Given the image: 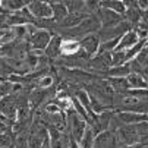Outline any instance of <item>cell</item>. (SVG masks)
<instances>
[{
	"label": "cell",
	"mask_w": 148,
	"mask_h": 148,
	"mask_svg": "<svg viewBox=\"0 0 148 148\" xmlns=\"http://www.w3.org/2000/svg\"><path fill=\"white\" fill-rule=\"evenodd\" d=\"M66 117H68L69 136L73 138L76 142H81L84 135H85V132H87V129H88V122L82 116H79L73 109L66 112Z\"/></svg>",
	"instance_id": "1"
},
{
	"label": "cell",
	"mask_w": 148,
	"mask_h": 148,
	"mask_svg": "<svg viewBox=\"0 0 148 148\" xmlns=\"http://www.w3.org/2000/svg\"><path fill=\"white\" fill-rule=\"evenodd\" d=\"M100 28H101V22H100L98 16L90 15L79 27H76L73 29H69L68 35H71V37H87V35L98 31Z\"/></svg>",
	"instance_id": "2"
},
{
	"label": "cell",
	"mask_w": 148,
	"mask_h": 148,
	"mask_svg": "<svg viewBox=\"0 0 148 148\" xmlns=\"http://www.w3.org/2000/svg\"><path fill=\"white\" fill-rule=\"evenodd\" d=\"M116 138H117V144L119 145H138L139 142V136L136 134L135 125H122L117 128V131L114 132Z\"/></svg>",
	"instance_id": "3"
},
{
	"label": "cell",
	"mask_w": 148,
	"mask_h": 148,
	"mask_svg": "<svg viewBox=\"0 0 148 148\" xmlns=\"http://www.w3.org/2000/svg\"><path fill=\"white\" fill-rule=\"evenodd\" d=\"M51 32L46 31V29H38L35 28L31 35H29V40H28V43H29V47L32 49V51H41V50H46L49 43H50V40H51Z\"/></svg>",
	"instance_id": "4"
},
{
	"label": "cell",
	"mask_w": 148,
	"mask_h": 148,
	"mask_svg": "<svg viewBox=\"0 0 148 148\" xmlns=\"http://www.w3.org/2000/svg\"><path fill=\"white\" fill-rule=\"evenodd\" d=\"M28 10L32 15V18L35 21L40 19H53V10L49 2H38V0H34V2H29L28 5Z\"/></svg>",
	"instance_id": "5"
},
{
	"label": "cell",
	"mask_w": 148,
	"mask_h": 148,
	"mask_svg": "<svg viewBox=\"0 0 148 148\" xmlns=\"http://www.w3.org/2000/svg\"><path fill=\"white\" fill-rule=\"evenodd\" d=\"M97 13H98V19L101 22V28H113V27H117L119 24H122L125 21L123 15H119V13L110 10V9L100 8V10Z\"/></svg>",
	"instance_id": "6"
},
{
	"label": "cell",
	"mask_w": 148,
	"mask_h": 148,
	"mask_svg": "<svg viewBox=\"0 0 148 148\" xmlns=\"http://www.w3.org/2000/svg\"><path fill=\"white\" fill-rule=\"evenodd\" d=\"M100 37L98 35H95V34H90V35H87V37H84L81 41H79V46H81V49L85 51L90 57L91 56H94V54H97L98 51H100V46H101V43H100Z\"/></svg>",
	"instance_id": "7"
},
{
	"label": "cell",
	"mask_w": 148,
	"mask_h": 148,
	"mask_svg": "<svg viewBox=\"0 0 148 148\" xmlns=\"http://www.w3.org/2000/svg\"><path fill=\"white\" fill-rule=\"evenodd\" d=\"M90 16V13L87 12H78V13H69L65 19L62 21L60 24H57L59 27L62 28H69V29H73L76 27H79L84 21H85L87 18Z\"/></svg>",
	"instance_id": "8"
},
{
	"label": "cell",
	"mask_w": 148,
	"mask_h": 148,
	"mask_svg": "<svg viewBox=\"0 0 148 148\" xmlns=\"http://www.w3.org/2000/svg\"><path fill=\"white\" fill-rule=\"evenodd\" d=\"M138 43H139V37H138L136 31L131 29V31H128V32H126V34L120 38V41H119V44H117V47H116L114 51L129 50V49H132L134 46H136Z\"/></svg>",
	"instance_id": "9"
},
{
	"label": "cell",
	"mask_w": 148,
	"mask_h": 148,
	"mask_svg": "<svg viewBox=\"0 0 148 148\" xmlns=\"http://www.w3.org/2000/svg\"><path fill=\"white\" fill-rule=\"evenodd\" d=\"M114 116L123 125H136L139 122H145L148 117V114H139V113H132V112H117Z\"/></svg>",
	"instance_id": "10"
},
{
	"label": "cell",
	"mask_w": 148,
	"mask_h": 148,
	"mask_svg": "<svg viewBox=\"0 0 148 148\" xmlns=\"http://www.w3.org/2000/svg\"><path fill=\"white\" fill-rule=\"evenodd\" d=\"M62 43H63L62 37L53 35L51 40H50V43H49V46H47V49L44 50V56L47 59H57L62 54Z\"/></svg>",
	"instance_id": "11"
},
{
	"label": "cell",
	"mask_w": 148,
	"mask_h": 148,
	"mask_svg": "<svg viewBox=\"0 0 148 148\" xmlns=\"http://www.w3.org/2000/svg\"><path fill=\"white\" fill-rule=\"evenodd\" d=\"M0 3H2V6H3V9L8 15L21 12L29 5V2H25V0H2Z\"/></svg>",
	"instance_id": "12"
},
{
	"label": "cell",
	"mask_w": 148,
	"mask_h": 148,
	"mask_svg": "<svg viewBox=\"0 0 148 148\" xmlns=\"http://www.w3.org/2000/svg\"><path fill=\"white\" fill-rule=\"evenodd\" d=\"M49 3H50L51 10H53V19H54V22L60 24L62 21L69 15V12H68L65 3H63V2H56V3H54V2H49Z\"/></svg>",
	"instance_id": "13"
},
{
	"label": "cell",
	"mask_w": 148,
	"mask_h": 148,
	"mask_svg": "<svg viewBox=\"0 0 148 148\" xmlns=\"http://www.w3.org/2000/svg\"><path fill=\"white\" fill-rule=\"evenodd\" d=\"M107 81L112 85L114 92L122 94V92H129V90H131V85H129V82L126 78H109Z\"/></svg>",
	"instance_id": "14"
},
{
	"label": "cell",
	"mask_w": 148,
	"mask_h": 148,
	"mask_svg": "<svg viewBox=\"0 0 148 148\" xmlns=\"http://www.w3.org/2000/svg\"><path fill=\"white\" fill-rule=\"evenodd\" d=\"M126 79L131 85V90H148V84L144 79L142 73H131Z\"/></svg>",
	"instance_id": "15"
},
{
	"label": "cell",
	"mask_w": 148,
	"mask_h": 148,
	"mask_svg": "<svg viewBox=\"0 0 148 148\" xmlns=\"http://www.w3.org/2000/svg\"><path fill=\"white\" fill-rule=\"evenodd\" d=\"M100 3V8L103 9H110L119 15H123L126 12V8H125V3L123 2H119V0H103V2H98Z\"/></svg>",
	"instance_id": "16"
},
{
	"label": "cell",
	"mask_w": 148,
	"mask_h": 148,
	"mask_svg": "<svg viewBox=\"0 0 148 148\" xmlns=\"http://www.w3.org/2000/svg\"><path fill=\"white\" fill-rule=\"evenodd\" d=\"M79 41L76 40H66L62 43V54L66 56H73L79 51Z\"/></svg>",
	"instance_id": "17"
},
{
	"label": "cell",
	"mask_w": 148,
	"mask_h": 148,
	"mask_svg": "<svg viewBox=\"0 0 148 148\" xmlns=\"http://www.w3.org/2000/svg\"><path fill=\"white\" fill-rule=\"evenodd\" d=\"M107 75H110V78H128L131 75V68H129V65L114 66L107 71Z\"/></svg>",
	"instance_id": "18"
},
{
	"label": "cell",
	"mask_w": 148,
	"mask_h": 148,
	"mask_svg": "<svg viewBox=\"0 0 148 148\" xmlns=\"http://www.w3.org/2000/svg\"><path fill=\"white\" fill-rule=\"evenodd\" d=\"M135 129H136V134L139 136V142L142 145H147V142H148V120L136 123Z\"/></svg>",
	"instance_id": "19"
},
{
	"label": "cell",
	"mask_w": 148,
	"mask_h": 148,
	"mask_svg": "<svg viewBox=\"0 0 148 148\" xmlns=\"http://www.w3.org/2000/svg\"><path fill=\"white\" fill-rule=\"evenodd\" d=\"M69 13H78V12H85V2H78V0H72V2H63Z\"/></svg>",
	"instance_id": "20"
},
{
	"label": "cell",
	"mask_w": 148,
	"mask_h": 148,
	"mask_svg": "<svg viewBox=\"0 0 148 148\" xmlns=\"http://www.w3.org/2000/svg\"><path fill=\"white\" fill-rule=\"evenodd\" d=\"M13 132H5V134H0V148H10L13 147Z\"/></svg>",
	"instance_id": "21"
},
{
	"label": "cell",
	"mask_w": 148,
	"mask_h": 148,
	"mask_svg": "<svg viewBox=\"0 0 148 148\" xmlns=\"http://www.w3.org/2000/svg\"><path fill=\"white\" fill-rule=\"evenodd\" d=\"M125 62H126L125 51H113V53H112L113 68H114V66H122V65H125Z\"/></svg>",
	"instance_id": "22"
},
{
	"label": "cell",
	"mask_w": 148,
	"mask_h": 148,
	"mask_svg": "<svg viewBox=\"0 0 148 148\" xmlns=\"http://www.w3.org/2000/svg\"><path fill=\"white\" fill-rule=\"evenodd\" d=\"M38 87L40 88H44V90H47V88H50V87H53V84H54V78L51 76V75H46V76H43L38 82Z\"/></svg>",
	"instance_id": "23"
},
{
	"label": "cell",
	"mask_w": 148,
	"mask_h": 148,
	"mask_svg": "<svg viewBox=\"0 0 148 148\" xmlns=\"http://www.w3.org/2000/svg\"><path fill=\"white\" fill-rule=\"evenodd\" d=\"M138 8H139V10L142 9V10H148V2L147 0H139L138 2Z\"/></svg>",
	"instance_id": "24"
},
{
	"label": "cell",
	"mask_w": 148,
	"mask_h": 148,
	"mask_svg": "<svg viewBox=\"0 0 148 148\" xmlns=\"http://www.w3.org/2000/svg\"><path fill=\"white\" fill-rule=\"evenodd\" d=\"M69 148H81V147H79V142H76L73 138H71L69 139Z\"/></svg>",
	"instance_id": "25"
},
{
	"label": "cell",
	"mask_w": 148,
	"mask_h": 148,
	"mask_svg": "<svg viewBox=\"0 0 148 148\" xmlns=\"http://www.w3.org/2000/svg\"><path fill=\"white\" fill-rule=\"evenodd\" d=\"M41 148H51V144H50V138H46V141L43 142V147Z\"/></svg>",
	"instance_id": "26"
}]
</instances>
